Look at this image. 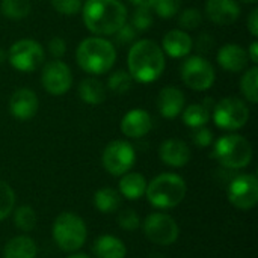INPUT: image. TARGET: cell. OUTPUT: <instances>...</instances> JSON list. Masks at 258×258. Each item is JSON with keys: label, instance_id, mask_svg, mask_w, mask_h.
Masks as SVG:
<instances>
[{"label": "cell", "instance_id": "1", "mask_svg": "<svg viewBox=\"0 0 258 258\" xmlns=\"http://www.w3.org/2000/svg\"><path fill=\"white\" fill-rule=\"evenodd\" d=\"M82 14L86 29L98 36L116 33L127 20V8L121 0H86Z\"/></svg>", "mask_w": 258, "mask_h": 258}, {"label": "cell", "instance_id": "2", "mask_svg": "<svg viewBox=\"0 0 258 258\" xmlns=\"http://www.w3.org/2000/svg\"><path fill=\"white\" fill-rule=\"evenodd\" d=\"M128 73L139 83L157 80L165 70V56L159 44L150 39H141L128 50Z\"/></svg>", "mask_w": 258, "mask_h": 258}, {"label": "cell", "instance_id": "3", "mask_svg": "<svg viewBox=\"0 0 258 258\" xmlns=\"http://www.w3.org/2000/svg\"><path fill=\"white\" fill-rule=\"evenodd\" d=\"M79 67L92 76L109 73L116 60L113 44L101 36H91L80 42L76 51Z\"/></svg>", "mask_w": 258, "mask_h": 258}, {"label": "cell", "instance_id": "4", "mask_svg": "<svg viewBox=\"0 0 258 258\" xmlns=\"http://www.w3.org/2000/svg\"><path fill=\"white\" fill-rule=\"evenodd\" d=\"M186 181L171 172L157 175L147 184V200L157 209H172L177 207L186 197Z\"/></svg>", "mask_w": 258, "mask_h": 258}, {"label": "cell", "instance_id": "5", "mask_svg": "<svg viewBox=\"0 0 258 258\" xmlns=\"http://www.w3.org/2000/svg\"><path fill=\"white\" fill-rule=\"evenodd\" d=\"M88 230L83 219L74 213H60L53 224V239L56 245L65 252L80 249L86 242Z\"/></svg>", "mask_w": 258, "mask_h": 258}, {"label": "cell", "instance_id": "6", "mask_svg": "<svg viewBox=\"0 0 258 258\" xmlns=\"http://www.w3.org/2000/svg\"><path fill=\"white\" fill-rule=\"evenodd\" d=\"M215 157L225 168L242 169L252 160V147L249 141L240 135H227L218 139Z\"/></svg>", "mask_w": 258, "mask_h": 258}, {"label": "cell", "instance_id": "7", "mask_svg": "<svg viewBox=\"0 0 258 258\" xmlns=\"http://www.w3.org/2000/svg\"><path fill=\"white\" fill-rule=\"evenodd\" d=\"M248 119L249 109L240 98L227 97L213 107V121L222 130H239L248 122Z\"/></svg>", "mask_w": 258, "mask_h": 258}, {"label": "cell", "instance_id": "8", "mask_svg": "<svg viewBox=\"0 0 258 258\" xmlns=\"http://www.w3.org/2000/svg\"><path fill=\"white\" fill-rule=\"evenodd\" d=\"M8 59L17 71L32 73L44 63L45 53L39 42L33 39H20L11 45Z\"/></svg>", "mask_w": 258, "mask_h": 258}, {"label": "cell", "instance_id": "9", "mask_svg": "<svg viewBox=\"0 0 258 258\" xmlns=\"http://www.w3.org/2000/svg\"><path fill=\"white\" fill-rule=\"evenodd\" d=\"M181 80L194 91H207L213 86L216 73L213 65L203 56H190L181 63Z\"/></svg>", "mask_w": 258, "mask_h": 258}, {"label": "cell", "instance_id": "10", "mask_svg": "<svg viewBox=\"0 0 258 258\" xmlns=\"http://www.w3.org/2000/svg\"><path fill=\"white\" fill-rule=\"evenodd\" d=\"M144 233L147 239L160 246L172 245L180 234L178 225L174 218L165 213H151L145 218Z\"/></svg>", "mask_w": 258, "mask_h": 258}, {"label": "cell", "instance_id": "11", "mask_svg": "<svg viewBox=\"0 0 258 258\" xmlns=\"http://www.w3.org/2000/svg\"><path fill=\"white\" fill-rule=\"evenodd\" d=\"M136 159L135 148L125 141H112L103 151V166L112 175H124L130 171Z\"/></svg>", "mask_w": 258, "mask_h": 258}, {"label": "cell", "instance_id": "12", "mask_svg": "<svg viewBox=\"0 0 258 258\" xmlns=\"http://www.w3.org/2000/svg\"><path fill=\"white\" fill-rule=\"evenodd\" d=\"M228 200L239 210H251L258 203V180L252 174H240L228 186Z\"/></svg>", "mask_w": 258, "mask_h": 258}, {"label": "cell", "instance_id": "13", "mask_svg": "<svg viewBox=\"0 0 258 258\" xmlns=\"http://www.w3.org/2000/svg\"><path fill=\"white\" fill-rule=\"evenodd\" d=\"M41 82L48 94L63 95L73 85V73L65 62L59 59L50 60L42 68Z\"/></svg>", "mask_w": 258, "mask_h": 258}, {"label": "cell", "instance_id": "14", "mask_svg": "<svg viewBox=\"0 0 258 258\" xmlns=\"http://www.w3.org/2000/svg\"><path fill=\"white\" fill-rule=\"evenodd\" d=\"M38 107H39V101H38L36 94L32 89L21 88V89H17L11 95L9 110L15 119L27 121L33 118L38 112Z\"/></svg>", "mask_w": 258, "mask_h": 258}, {"label": "cell", "instance_id": "15", "mask_svg": "<svg viewBox=\"0 0 258 258\" xmlns=\"http://www.w3.org/2000/svg\"><path fill=\"white\" fill-rule=\"evenodd\" d=\"M206 14L218 26H230L240 17V6L236 0H207Z\"/></svg>", "mask_w": 258, "mask_h": 258}, {"label": "cell", "instance_id": "16", "mask_svg": "<svg viewBox=\"0 0 258 258\" xmlns=\"http://www.w3.org/2000/svg\"><path fill=\"white\" fill-rule=\"evenodd\" d=\"M153 127V119L150 113L144 109H133L127 112L121 121V132L127 138H142L145 136Z\"/></svg>", "mask_w": 258, "mask_h": 258}, {"label": "cell", "instance_id": "17", "mask_svg": "<svg viewBox=\"0 0 258 258\" xmlns=\"http://www.w3.org/2000/svg\"><path fill=\"white\" fill-rule=\"evenodd\" d=\"M159 156L163 163L172 168H181L190 160V150L181 139H168L160 145Z\"/></svg>", "mask_w": 258, "mask_h": 258}, {"label": "cell", "instance_id": "18", "mask_svg": "<svg viewBox=\"0 0 258 258\" xmlns=\"http://www.w3.org/2000/svg\"><path fill=\"white\" fill-rule=\"evenodd\" d=\"M157 107L162 116L172 119L178 116L184 109V94L175 86H166L159 92Z\"/></svg>", "mask_w": 258, "mask_h": 258}, {"label": "cell", "instance_id": "19", "mask_svg": "<svg viewBox=\"0 0 258 258\" xmlns=\"http://www.w3.org/2000/svg\"><path fill=\"white\" fill-rule=\"evenodd\" d=\"M218 63L230 73H240L248 65V54L239 44H227L218 51Z\"/></svg>", "mask_w": 258, "mask_h": 258}, {"label": "cell", "instance_id": "20", "mask_svg": "<svg viewBox=\"0 0 258 258\" xmlns=\"http://www.w3.org/2000/svg\"><path fill=\"white\" fill-rule=\"evenodd\" d=\"M163 51H166L171 57H184L190 53L194 42L192 38L181 29L169 30L162 42Z\"/></svg>", "mask_w": 258, "mask_h": 258}, {"label": "cell", "instance_id": "21", "mask_svg": "<svg viewBox=\"0 0 258 258\" xmlns=\"http://www.w3.org/2000/svg\"><path fill=\"white\" fill-rule=\"evenodd\" d=\"M36 255L38 246L27 236H17L11 239L3 249V258H36Z\"/></svg>", "mask_w": 258, "mask_h": 258}, {"label": "cell", "instance_id": "22", "mask_svg": "<svg viewBox=\"0 0 258 258\" xmlns=\"http://www.w3.org/2000/svg\"><path fill=\"white\" fill-rule=\"evenodd\" d=\"M94 254L97 258H124L127 254L125 245L110 234L98 237L94 243Z\"/></svg>", "mask_w": 258, "mask_h": 258}, {"label": "cell", "instance_id": "23", "mask_svg": "<svg viewBox=\"0 0 258 258\" xmlns=\"http://www.w3.org/2000/svg\"><path fill=\"white\" fill-rule=\"evenodd\" d=\"M147 180L139 172H125L119 180V192L127 200H139L145 195Z\"/></svg>", "mask_w": 258, "mask_h": 258}, {"label": "cell", "instance_id": "24", "mask_svg": "<svg viewBox=\"0 0 258 258\" xmlns=\"http://www.w3.org/2000/svg\"><path fill=\"white\" fill-rule=\"evenodd\" d=\"M79 95L88 104H100L106 100V86L95 77H88L79 85Z\"/></svg>", "mask_w": 258, "mask_h": 258}, {"label": "cell", "instance_id": "25", "mask_svg": "<svg viewBox=\"0 0 258 258\" xmlns=\"http://www.w3.org/2000/svg\"><path fill=\"white\" fill-rule=\"evenodd\" d=\"M94 204H95L97 210L101 213H113L119 209L121 197L112 187H103V189L97 190V194L94 197Z\"/></svg>", "mask_w": 258, "mask_h": 258}, {"label": "cell", "instance_id": "26", "mask_svg": "<svg viewBox=\"0 0 258 258\" xmlns=\"http://www.w3.org/2000/svg\"><path fill=\"white\" fill-rule=\"evenodd\" d=\"M210 119V110L204 104H190L183 109V122L192 128L204 127Z\"/></svg>", "mask_w": 258, "mask_h": 258}, {"label": "cell", "instance_id": "27", "mask_svg": "<svg viewBox=\"0 0 258 258\" xmlns=\"http://www.w3.org/2000/svg\"><path fill=\"white\" fill-rule=\"evenodd\" d=\"M240 91L243 94V97L251 101L252 104H255L258 101V68L252 67L249 70H246V73L242 76L240 80Z\"/></svg>", "mask_w": 258, "mask_h": 258}, {"label": "cell", "instance_id": "28", "mask_svg": "<svg viewBox=\"0 0 258 258\" xmlns=\"http://www.w3.org/2000/svg\"><path fill=\"white\" fill-rule=\"evenodd\" d=\"M0 11L11 20H21L29 15L30 3L29 0H2Z\"/></svg>", "mask_w": 258, "mask_h": 258}, {"label": "cell", "instance_id": "29", "mask_svg": "<svg viewBox=\"0 0 258 258\" xmlns=\"http://www.w3.org/2000/svg\"><path fill=\"white\" fill-rule=\"evenodd\" d=\"M133 77L130 76L128 71H124V70H118V71H113L110 76H109V80H107V88L115 92V94H125L128 92L132 88H133Z\"/></svg>", "mask_w": 258, "mask_h": 258}, {"label": "cell", "instance_id": "30", "mask_svg": "<svg viewBox=\"0 0 258 258\" xmlns=\"http://www.w3.org/2000/svg\"><path fill=\"white\" fill-rule=\"evenodd\" d=\"M15 227L21 231H32L36 225V213L29 206H21L14 212Z\"/></svg>", "mask_w": 258, "mask_h": 258}, {"label": "cell", "instance_id": "31", "mask_svg": "<svg viewBox=\"0 0 258 258\" xmlns=\"http://www.w3.org/2000/svg\"><path fill=\"white\" fill-rule=\"evenodd\" d=\"M15 206V194L12 187L0 180V221L8 218L14 212Z\"/></svg>", "mask_w": 258, "mask_h": 258}, {"label": "cell", "instance_id": "32", "mask_svg": "<svg viewBox=\"0 0 258 258\" xmlns=\"http://www.w3.org/2000/svg\"><path fill=\"white\" fill-rule=\"evenodd\" d=\"M153 14L150 12L148 8H136L133 15H132V26L138 30V32H145L153 26Z\"/></svg>", "mask_w": 258, "mask_h": 258}, {"label": "cell", "instance_id": "33", "mask_svg": "<svg viewBox=\"0 0 258 258\" xmlns=\"http://www.w3.org/2000/svg\"><path fill=\"white\" fill-rule=\"evenodd\" d=\"M203 23V14L195 9V8H187L184 9L181 14H180V18H178V24L181 29H186V30H194L197 27H200Z\"/></svg>", "mask_w": 258, "mask_h": 258}, {"label": "cell", "instance_id": "34", "mask_svg": "<svg viewBox=\"0 0 258 258\" xmlns=\"http://www.w3.org/2000/svg\"><path fill=\"white\" fill-rule=\"evenodd\" d=\"M154 11L159 17L162 18H171L174 17L180 8H181V0H156L154 3Z\"/></svg>", "mask_w": 258, "mask_h": 258}, {"label": "cell", "instance_id": "35", "mask_svg": "<svg viewBox=\"0 0 258 258\" xmlns=\"http://www.w3.org/2000/svg\"><path fill=\"white\" fill-rule=\"evenodd\" d=\"M118 224L122 230H127V231H135L139 228L141 225V219H139V215L132 210V209H127V210H122L118 216Z\"/></svg>", "mask_w": 258, "mask_h": 258}, {"label": "cell", "instance_id": "36", "mask_svg": "<svg viewBox=\"0 0 258 258\" xmlns=\"http://www.w3.org/2000/svg\"><path fill=\"white\" fill-rule=\"evenodd\" d=\"M51 6L62 15H76L82 9V0H51Z\"/></svg>", "mask_w": 258, "mask_h": 258}, {"label": "cell", "instance_id": "37", "mask_svg": "<svg viewBox=\"0 0 258 258\" xmlns=\"http://www.w3.org/2000/svg\"><path fill=\"white\" fill-rule=\"evenodd\" d=\"M116 36V42L119 44V45H127V44H130V42H133L135 41V38H136V29L132 26V24H127V23H124L119 29H118V32L115 33Z\"/></svg>", "mask_w": 258, "mask_h": 258}, {"label": "cell", "instance_id": "38", "mask_svg": "<svg viewBox=\"0 0 258 258\" xmlns=\"http://www.w3.org/2000/svg\"><path fill=\"white\" fill-rule=\"evenodd\" d=\"M192 139H194L197 147L206 148L213 142V133H212V130H209L206 127H198L192 133Z\"/></svg>", "mask_w": 258, "mask_h": 258}, {"label": "cell", "instance_id": "39", "mask_svg": "<svg viewBox=\"0 0 258 258\" xmlns=\"http://www.w3.org/2000/svg\"><path fill=\"white\" fill-rule=\"evenodd\" d=\"M65 51H67V42L60 36H54L48 41V53L53 57L59 59L65 54Z\"/></svg>", "mask_w": 258, "mask_h": 258}, {"label": "cell", "instance_id": "40", "mask_svg": "<svg viewBox=\"0 0 258 258\" xmlns=\"http://www.w3.org/2000/svg\"><path fill=\"white\" fill-rule=\"evenodd\" d=\"M213 47H215V39L212 38V35L203 33V35L198 36V39H197V50L200 53H209V51H212Z\"/></svg>", "mask_w": 258, "mask_h": 258}, {"label": "cell", "instance_id": "41", "mask_svg": "<svg viewBox=\"0 0 258 258\" xmlns=\"http://www.w3.org/2000/svg\"><path fill=\"white\" fill-rule=\"evenodd\" d=\"M248 30L252 36H258V9H252L248 17Z\"/></svg>", "mask_w": 258, "mask_h": 258}, {"label": "cell", "instance_id": "42", "mask_svg": "<svg viewBox=\"0 0 258 258\" xmlns=\"http://www.w3.org/2000/svg\"><path fill=\"white\" fill-rule=\"evenodd\" d=\"M248 54V59L252 62V63H257L258 62V42L257 41H254L251 45H249V53H246Z\"/></svg>", "mask_w": 258, "mask_h": 258}, {"label": "cell", "instance_id": "43", "mask_svg": "<svg viewBox=\"0 0 258 258\" xmlns=\"http://www.w3.org/2000/svg\"><path fill=\"white\" fill-rule=\"evenodd\" d=\"M136 8H148L151 9L156 3V0H130Z\"/></svg>", "mask_w": 258, "mask_h": 258}, {"label": "cell", "instance_id": "44", "mask_svg": "<svg viewBox=\"0 0 258 258\" xmlns=\"http://www.w3.org/2000/svg\"><path fill=\"white\" fill-rule=\"evenodd\" d=\"M68 258H89L88 255H85V254H74V255H70Z\"/></svg>", "mask_w": 258, "mask_h": 258}, {"label": "cell", "instance_id": "45", "mask_svg": "<svg viewBox=\"0 0 258 258\" xmlns=\"http://www.w3.org/2000/svg\"><path fill=\"white\" fill-rule=\"evenodd\" d=\"M5 57H6V54H5V51H3V50L0 48V63H2L3 60H5Z\"/></svg>", "mask_w": 258, "mask_h": 258}, {"label": "cell", "instance_id": "46", "mask_svg": "<svg viewBox=\"0 0 258 258\" xmlns=\"http://www.w3.org/2000/svg\"><path fill=\"white\" fill-rule=\"evenodd\" d=\"M242 2H245V3H257L258 0H242Z\"/></svg>", "mask_w": 258, "mask_h": 258}]
</instances>
